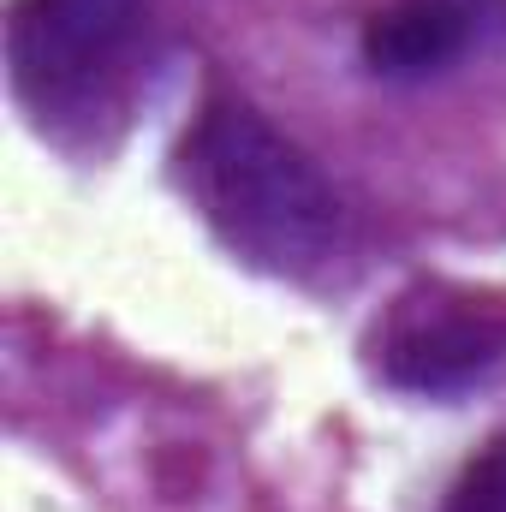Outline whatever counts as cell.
Returning a JSON list of instances; mask_svg holds the SVG:
<instances>
[{
  "mask_svg": "<svg viewBox=\"0 0 506 512\" xmlns=\"http://www.w3.org/2000/svg\"><path fill=\"white\" fill-rule=\"evenodd\" d=\"M191 179L215 233L274 274L316 268L340 239V191L256 108L221 102L191 137Z\"/></svg>",
  "mask_w": 506,
  "mask_h": 512,
  "instance_id": "1",
  "label": "cell"
},
{
  "mask_svg": "<svg viewBox=\"0 0 506 512\" xmlns=\"http://www.w3.org/2000/svg\"><path fill=\"white\" fill-rule=\"evenodd\" d=\"M149 0H18L12 84L36 120L84 114L143 36Z\"/></svg>",
  "mask_w": 506,
  "mask_h": 512,
  "instance_id": "2",
  "label": "cell"
},
{
  "mask_svg": "<svg viewBox=\"0 0 506 512\" xmlns=\"http://www.w3.org/2000/svg\"><path fill=\"white\" fill-rule=\"evenodd\" d=\"M506 364V298H477L459 286H429L399 298L381 328V376L405 393L453 399L489 382Z\"/></svg>",
  "mask_w": 506,
  "mask_h": 512,
  "instance_id": "3",
  "label": "cell"
},
{
  "mask_svg": "<svg viewBox=\"0 0 506 512\" xmlns=\"http://www.w3.org/2000/svg\"><path fill=\"white\" fill-rule=\"evenodd\" d=\"M471 42V12L459 0H393L364 24V60L376 78H429L447 72Z\"/></svg>",
  "mask_w": 506,
  "mask_h": 512,
  "instance_id": "4",
  "label": "cell"
}]
</instances>
